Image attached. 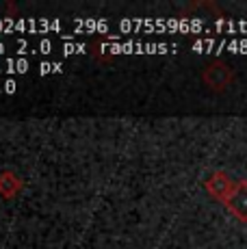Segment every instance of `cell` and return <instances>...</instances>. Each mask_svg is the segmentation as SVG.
I'll list each match as a JSON object with an SVG mask.
<instances>
[{"mask_svg":"<svg viewBox=\"0 0 247 249\" xmlns=\"http://www.w3.org/2000/svg\"><path fill=\"white\" fill-rule=\"evenodd\" d=\"M202 83L215 93H223L232 83H234V70L221 59H215L202 68Z\"/></svg>","mask_w":247,"mask_h":249,"instance_id":"cell-1","label":"cell"},{"mask_svg":"<svg viewBox=\"0 0 247 249\" xmlns=\"http://www.w3.org/2000/svg\"><path fill=\"white\" fill-rule=\"evenodd\" d=\"M226 210L236 219L239 223H247V180H236L230 197L223 202Z\"/></svg>","mask_w":247,"mask_h":249,"instance_id":"cell-2","label":"cell"},{"mask_svg":"<svg viewBox=\"0 0 247 249\" xmlns=\"http://www.w3.org/2000/svg\"><path fill=\"white\" fill-rule=\"evenodd\" d=\"M204 189L211 195L215 202L223 204L228 197H230L232 189H234V180L226 174V171H212L206 180H204Z\"/></svg>","mask_w":247,"mask_h":249,"instance_id":"cell-3","label":"cell"},{"mask_svg":"<svg viewBox=\"0 0 247 249\" xmlns=\"http://www.w3.org/2000/svg\"><path fill=\"white\" fill-rule=\"evenodd\" d=\"M24 191V180L11 169L0 171V197L2 199H13Z\"/></svg>","mask_w":247,"mask_h":249,"instance_id":"cell-4","label":"cell"}]
</instances>
